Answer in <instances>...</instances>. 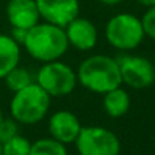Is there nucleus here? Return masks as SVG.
<instances>
[{"label":"nucleus","instance_id":"19","mask_svg":"<svg viewBox=\"0 0 155 155\" xmlns=\"http://www.w3.org/2000/svg\"><path fill=\"white\" fill-rule=\"evenodd\" d=\"M27 36V30L26 29H20V27H12V32H11V38L18 44V45H23L24 44V39Z\"/></svg>","mask_w":155,"mask_h":155},{"label":"nucleus","instance_id":"6","mask_svg":"<svg viewBox=\"0 0 155 155\" xmlns=\"http://www.w3.org/2000/svg\"><path fill=\"white\" fill-rule=\"evenodd\" d=\"M74 143L80 155H119L120 152L117 136L103 127H81Z\"/></svg>","mask_w":155,"mask_h":155},{"label":"nucleus","instance_id":"2","mask_svg":"<svg viewBox=\"0 0 155 155\" xmlns=\"http://www.w3.org/2000/svg\"><path fill=\"white\" fill-rule=\"evenodd\" d=\"M77 81H80L83 87L97 94H105L116 89L122 84L119 63L108 56H91L80 63L77 69Z\"/></svg>","mask_w":155,"mask_h":155},{"label":"nucleus","instance_id":"5","mask_svg":"<svg viewBox=\"0 0 155 155\" xmlns=\"http://www.w3.org/2000/svg\"><path fill=\"white\" fill-rule=\"evenodd\" d=\"M38 84L50 97L69 95L77 84V74L63 62H45L36 75Z\"/></svg>","mask_w":155,"mask_h":155},{"label":"nucleus","instance_id":"4","mask_svg":"<svg viewBox=\"0 0 155 155\" xmlns=\"http://www.w3.org/2000/svg\"><path fill=\"white\" fill-rule=\"evenodd\" d=\"M105 38L108 44L117 50H134L145 38L142 20L131 14H117L108 20L105 26Z\"/></svg>","mask_w":155,"mask_h":155},{"label":"nucleus","instance_id":"10","mask_svg":"<svg viewBox=\"0 0 155 155\" xmlns=\"http://www.w3.org/2000/svg\"><path fill=\"white\" fill-rule=\"evenodd\" d=\"M48 130L51 133L53 139L62 142L63 145H68V143L75 142V139L80 134L81 125L74 113L60 110V111H56L50 117Z\"/></svg>","mask_w":155,"mask_h":155},{"label":"nucleus","instance_id":"18","mask_svg":"<svg viewBox=\"0 0 155 155\" xmlns=\"http://www.w3.org/2000/svg\"><path fill=\"white\" fill-rule=\"evenodd\" d=\"M142 26L145 30V35H148L149 38L155 39V5L151 6L146 14L142 18Z\"/></svg>","mask_w":155,"mask_h":155},{"label":"nucleus","instance_id":"13","mask_svg":"<svg viewBox=\"0 0 155 155\" xmlns=\"http://www.w3.org/2000/svg\"><path fill=\"white\" fill-rule=\"evenodd\" d=\"M104 95H105L104 97V110L111 117H120L128 111L131 100H130V95L127 94V91L120 89V86L105 92Z\"/></svg>","mask_w":155,"mask_h":155},{"label":"nucleus","instance_id":"16","mask_svg":"<svg viewBox=\"0 0 155 155\" xmlns=\"http://www.w3.org/2000/svg\"><path fill=\"white\" fill-rule=\"evenodd\" d=\"M30 148H32V143L26 137L17 134L12 139H9L8 142L2 143V154L3 155H30Z\"/></svg>","mask_w":155,"mask_h":155},{"label":"nucleus","instance_id":"22","mask_svg":"<svg viewBox=\"0 0 155 155\" xmlns=\"http://www.w3.org/2000/svg\"><path fill=\"white\" fill-rule=\"evenodd\" d=\"M3 119V114H2V108H0V120Z\"/></svg>","mask_w":155,"mask_h":155},{"label":"nucleus","instance_id":"14","mask_svg":"<svg viewBox=\"0 0 155 155\" xmlns=\"http://www.w3.org/2000/svg\"><path fill=\"white\" fill-rule=\"evenodd\" d=\"M30 155H68L65 145L56 139H39L32 143Z\"/></svg>","mask_w":155,"mask_h":155},{"label":"nucleus","instance_id":"3","mask_svg":"<svg viewBox=\"0 0 155 155\" xmlns=\"http://www.w3.org/2000/svg\"><path fill=\"white\" fill-rule=\"evenodd\" d=\"M50 108V95L38 84L32 83L24 89L14 92L11 101V114L17 122L36 124L44 119Z\"/></svg>","mask_w":155,"mask_h":155},{"label":"nucleus","instance_id":"11","mask_svg":"<svg viewBox=\"0 0 155 155\" xmlns=\"http://www.w3.org/2000/svg\"><path fill=\"white\" fill-rule=\"evenodd\" d=\"M8 20L12 27L29 30L39 23V11L36 0H9L6 6Z\"/></svg>","mask_w":155,"mask_h":155},{"label":"nucleus","instance_id":"15","mask_svg":"<svg viewBox=\"0 0 155 155\" xmlns=\"http://www.w3.org/2000/svg\"><path fill=\"white\" fill-rule=\"evenodd\" d=\"M5 81H6V86L12 92H18V91H21L26 86H29V84L33 83L30 72L26 68H21V66H15L14 69H11L6 74Z\"/></svg>","mask_w":155,"mask_h":155},{"label":"nucleus","instance_id":"9","mask_svg":"<svg viewBox=\"0 0 155 155\" xmlns=\"http://www.w3.org/2000/svg\"><path fill=\"white\" fill-rule=\"evenodd\" d=\"M65 33L69 45H72L77 50L87 51L97 45L98 32L94 23H91L87 18H81V17L74 18L65 27Z\"/></svg>","mask_w":155,"mask_h":155},{"label":"nucleus","instance_id":"1","mask_svg":"<svg viewBox=\"0 0 155 155\" xmlns=\"http://www.w3.org/2000/svg\"><path fill=\"white\" fill-rule=\"evenodd\" d=\"M24 48L33 59L41 62L59 60L69 47L63 27L51 23H38L27 30Z\"/></svg>","mask_w":155,"mask_h":155},{"label":"nucleus","instance_id":"20","mask_svg":"<svg viewBox=\"0 0 155 155\" xmlns=\"http://www.w3.org/2000/svg\"><path fill=\"white\" fill-rule=\"evenodd\" d=\"M140 5H143V6H148V8H151V6H154L155 5V0H137Z\"/></svg>","mask_w":155,"mask_h":155},{"label":"nucleus","instance_id":"23","mask_svg":"<svg viewBox=\"0 0 155 155\" xmlns=\"http://www.w3.org/2000/svg\"><path fill=\"white\" fill-rule=\"evenodd\" d=\"M0 155H3L2 154V143H0Z\"/></svg>","mask_w":155,"mask_h":155},{"label":"nucleus","instance_id":"24","mask_svg":"<svg viewBox=\"0 0 155 155\" xmlns=\"http://www.w3.org/2000/svg\"><path fill=\"white\" fill-rule=\"evenodd\" d=\"M154 57H155V51H154Z\"/></svg>","mask_w":155,"mask_h":155},{"label":"nucleus","instance_id":"12","mask_svg":"<svg viewBox=\"0 0 155 155\" xmlns=\"http://www.w3.org/2000/svg\"><path fill=\"white\" fill-rule=\"evenodd\" d=\"M20 62V45L8 35H0V78L18 66Z\"/></svg>","mask_w":155,"mask_h":155},{"label":"nucleus","instance_id":"21","mask_svg":"<svg viewBox=\"0 0 155 155\" xmlns=\"http://www.w3.org/2000/svg\"><path fill=\"white\" fill-rule=\"evenodd\" d=\"M100 2L104 3V5H117V3H120L124 0H100Z\"/></svg>","mask_w":155,"mask_h":155},{"label":"nucleus","instance_id":"8","mask_svg":"<svg viewBox=\"0 0 155 155\" xmlns=\"http://www.w3.org/2000/svg\"><path fill=\"white\" fill-rule=\"evenodd\" d=\"M39 15L59 27H66L74 18L78 17V0H36Z\"/></svg>","mask_w":155,"mask_h":155},{"label":"nucleus","instance_id":"17","mask_svg":"<svg viewBox=\"0 0 155 155\" xmlns=\"http://www.w3.org/2000/svg\"><path fill=\"white\" fill-rule=\"evenodd\" d=\"M18 134V125L11 119H2L0 120V143L8 142L14 136Z\"/></svg>","mask_w":155,"mask_h":155},{"label":"nucleus","instance_id":"7","mask_svg":"<svg viewBox=\"0 0 155 155\" xmlns=\"http://www.w3.org/2000/svg\"><path fill=\"white\" fill-rule=\"evenodd\" d=\"M120 69L122 83L134 89H143L154 83L155 69L151 60L142 56L120 54L116 57Z\"/></svg>","mask_w":155,"mask_h":155}]
</instances>
